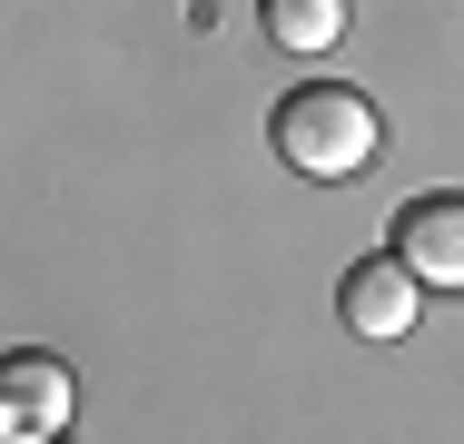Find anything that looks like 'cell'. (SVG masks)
Listing matches in <instances>:
<instances>
[{
  "label": "cell",
  "instance_id": "7a4b0ae2",
  "mask_svg": "<svg viewBox=\"0 0 464 444\" xmlns=\"http://www.w3.org/2000/svg\"><path fill=\"white\" fill-rule=\"evenodd\" d=\"M70 405H80V375L60 355L20 346L0 365V444H60L70 435Z\"/></svg>",
  "mask_w": 464,
  "mask_h": 444
},
{
  "label": "cell",
  "instance_id": "5b68a950",
  "mask_svg": "<svg viewBox=\"0 0 464 444\" xmlns=\"http://www.w3.org/2000/svg\"><path fill=\"white\" fill-rule=\"evenodd\" d=\"M267 40L296 50V60L336 50V40H346V0H267Z\"/></svg>",
  "mask_w": 464,
  "mask_h": 444
},
{
  "label": "cell",
  "instance_id": "3957f363",
  "mask_svg": "<svg viewBox=\"0 0 464 444\" xmlns=\"http://www.w3.org/2000/svg\"><path fill=\"white\" fill-rule=\"evenodd\" d=\"M415 296H425V276L405 257H366V266H346V296H336V306H346V326H356L366 346H395V336L415 326Z\"/></svg>",
  "mask_w": 464,
  "mask_h": 444
},
{
  "label": "cell",
  "instance_id": "6da1fadb",
  "mask_svg": "<svg viewBox=\"0 0 464 444\" xmlns=\"http://www.w3.org/2000/svg\"><path fill=\"white\" fill-rule=\"evenodd\" d=\"M375 149H385V119H375L366 89L306 80V89H286V99H277V159L296 178H356Z\"/></svg>",
  "mask_w": 464,
  "mask_h": 444
},
{
  "label": "cell",
  "instance_id": "277c9868",
  "mask_svg": "<svg viewBox=\"0 0 464 444\" xmlns=\"http://www.w3.org/2000/svg\"><path fill=\"white\" fill-rule=\"evenodd\" d=\"M395 257L415 266L425 286H464V198L455 188H435V198H415L395 217Z\"/></svg>",
  "mask_w": 464,
  "mask_h": 444
}]
</instances>
